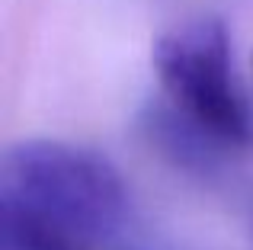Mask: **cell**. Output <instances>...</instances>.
<instances>
[{
	"label": "cell",
	"instance_id": "1",
	"mask_svg": "<svg viewBox=\"0 0 253 250\" xmlns=\"http://www.w3.org/2000/svg\"><path fill=\"white\" fill-rule=\"evenodd\" d=\"M131 196L96 151L51 138L6 148L0 250H128Z\"/></svg>",
	"mask_w": 253,
	"mask_h": 250
},
{
	"label": "cell",
	"instance_id": "2",
	"mask_svg": "<svg viewBox=\"0 0 253 250\" xmlns=\"http://www.w3.org/2000/svg\"><path fill=\"white\" fill-rule=\"evenodd\" d=\"M154 74L176 122L215 151L253 148V90L234 71L228 29L199 16L154 48Z\"/></svg>",
	"mask_w": 253,
	"mask_h": 250
},
{
	"label": "cell",
	"instance_id": "3",
	"mask_svg": "<svg viewBox=\"0 0 253 250\" xmlns=\"http://www.w3.org/2000/svg\"><path fill=\"white\" fill-rule=\"evenodd\" d=\"M247 83H250V90H253V64H250V81Z\"/></svg>",
	"mask_w": 253,
	"mask_h": 250
}]
</instances>
